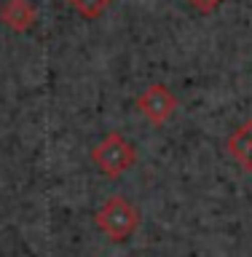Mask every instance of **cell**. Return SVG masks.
<instances>
[{
	"mask_svg": "<svg viewBox=\"0 0 252 257\" xmlns=\"http://www.w3.org/2000/svg\"><path fill=\"white\" fill-rule=\"evenodd\" d=\"M188 3L196 8L199 14H215L217 8H220V3L223 0H188Z\"/></svg>",
	"mask_w": 252,
	"mask_h": 257,
	"instance_id": "cell-7",
	"label": "cell"
},
{
	"mask_svg": "<svg viewBox=\"0 0 252 257\" xmlns=\"http://www.w3.org/2000/svg\"><path fill=\"white\" fill-rule=\"evenodd\" d=\"M35 8L30 6V0H3L0 6V22L14 32H27L35 27Z\"/></svg>",
	"mask_w": 252,
	"mask_h": 257,
	"instance_id": "cell-4",
	"label": "cell"
},
{
	"mask_svg": "<svg viewBox=\"0 0 252 257\" xmlns=\"http://www.w3.org/2000/svg\"><path fill=\"white\" fill-rule=\"evenodd\" d=\"M94 222L108 241L121 244V241L132 238L140 228V209L124 196H113L100 206V212L94 214Z\"/></svg>",
	"mask_w": 252,
	"mask_h": 257,
	"instance_id": "cell-1",
	"label": "cell"
},
{
	"mask_svg": "<svg viewBox=\"0 0 252 257\" xmlns=\"http://www.w3.org/2000/svg\"><path fill=\"white\" fill-rule=\"evenodd\" d=\"M228 153L236 164L244 169V172H252V118L244 120L236 132L228 137Z\"/></svg>",
	"mask_w": 252,
	"mask_h": 257,
	"instance_id": "cell-5",
	"label": "cell"
},
{
	"mask_svg": "<svg viewBox=\"0 0 252 257\" xmlns=\"http://www.w3.org/2000/svg\"><path fill=\"white\" fill-rule=\"evenodd\" d=\"M92 164L100 169L108 180H116V177H121L137 164V148L124 134L113 132L108 137H102V140L92 148Z\"/></svg>",
	"mask_w": 252,
	"mask_h": 257,
	"instance_id": "cell-2",
	"label": "cell"
},
{
	"mask_svg": "<svg viewBox=\"0 0 252 257\" xmlns=\"http://www.w3.org/2000/svg\"><path fill=\"white\" fill-rule=\"evenodd\" d=\"M134 104H137V110H140L142 118H148L150 123L161 126V123H166V120L175 115L177 96L169 91L164 83H150L140 96H137Z\"/></svg>",
	"mask_w": 252,
	"mask_h": 257,
	"instance_id": "cell-3",
	"label": "cell"
},
{
	"mask_svg": "<svg viewBox=\"0 0 252 257\" xmlns=\"http://www.w3.org/2000/svg\"><path fill=\"white\" fill-rule=\"evenodd\" d=\"M70 6L83 16V19H100L113 6V0H70Z\"/></svg>",
	"mask_w": 252,
	"mask_h": 257,
	"instance_id": "cell-6",
	"label": "cell"
}]
</instances>
